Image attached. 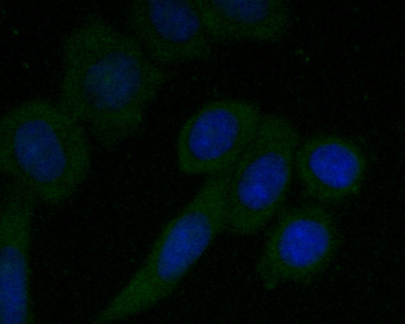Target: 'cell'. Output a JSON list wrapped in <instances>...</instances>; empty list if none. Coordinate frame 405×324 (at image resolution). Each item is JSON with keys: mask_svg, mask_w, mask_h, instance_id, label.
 Returning <instances> with one entry per match:
<instances>
[{"mask_svg": "<svg viewBox=\"0 0 405 324\" xmlns=\"http://www.w3.org/2000/svg\"><path fill=\"white\" fill-rule=\"evenodd\" d=\"M300 143V134L290 120L263 115L254 137L232 166L227 231L239 236L256 234L283 210Z\"/></svg>", "mask_w": 405, "mask_h": 324, "instance_id": "obj_4", "label": "cell"}, {"mask_svg": "<svg viewBox=\"0 0 405 324\" xmlns=\"http://www.w3.org/2000/svg\"><path fill=\"white\" fill-rule=\"evenodd\" d=\"M271 229L256 265L263 286L285 282L308 284L324 273L341 243L332 216L316 205L283 209Z\"/></svg>", "mask_w": 405, "mask_h": 324, "instance_id": "obj_5", "label": "cell"}, {"mask_svg": "<svg viewBox=\"0 0 405 324\" xmlns=\"http://www.w3.org/2000/svg\"><path fill=\"white\" fill-rule=\"evenodd\" d=\"M125 15L132 37L155 63L210 59V40L194 0H134Z\"/></svg>", "mask_w": 405, "mask_h": 324, "instance_id": "obj_7", "label": "cell"}, {"mask_svg": "<svg viewBox=\"0 0 405 324\" xmlns=\"http://www.w3.org/2000/svg\"><path fill=\"white\" fill-rule=\"evenodd\" d=\"M228 184L223 175H208L192 200L166 224L141 266L111 300L120 317L144 312L170 296L226 230Z\"/></svg>", "mask_w": 405, "mask_h": 324, "instance_id": "obj_3", "label": "cell"}, {"mask_svg": "<svg viewBox=\"0 0 405 324\" xmlns=\"http://www.w3.org/2000/svg\"><path fill=\"white\" fill-rule=\"evenodd\" d=\"M294 169L306 194L323 203H334L360 191L367 169L362 150L335 135L310 138L296 152Z\"/></svg>", "mask_w": 405, "mask_h": 324, "instance_id": "obj_9", "label": "cell"}, {"mask_svg": "<svg viewBox=\"0 0 405 324\" xmlns=\"http://www.w3.org/2000/svg\"><path fill=\"white\" fill-rule=\"evenodd\" d=\"M263 116L256 105L245 100L207 103L179 131L176 150L180 170L209 175L231 167L254 137Z\"/></svg>", "mask_w": 405, "mask_h": 324, "instance_id": "obj_6", "label": "cell"}, {"mask_svg": "<svg viewBox=\"0 0 405 324\" xmlns=\"http://www.w3.org/2000/svg\"><path fill=\"white\" fill-rule=\"evenodd\" d=\"M90 164L84 129L58 105L31 100L1 117V170L38 199L50 204L66 200L85 180Z\"/></svg>", "mask_w": 405, "mask_h": 324, "instance_id": "obj_2", "label": "cell"}, {"mask_svg": "<svg viewBox=\"0 0 405 324\" xmlns=\"http://www.w3.org/2000/svg\"><path fill=\"white\" fill-rule=\"evenodd\" d=\"M58 106L112 150L139 130L166 76L132 37L91 16L63 45Z\"/></svg>", "mask_w": 405, "mask_h": 324, "instance_id": "obj_1", "label": "cell"}, {"mask_svg": "<svg viewBox=\"0 0 405 324\" xmlns=\"http://www.w3.org/2000/svg\"><path fill=\"white\" fill-rule=\"evenodd\" d=\"M37 198L27 187L8 184L1 202L0 314L18 319L33 314L30 292V226Z\"/></svg>", "mask_w": 405, "mask_h": 324, "instance_id": "obj_8", "label": "cell"}, {"mask_svg": "<svg viewBox=\"0 0 405 324\" xmlns=\"http://www.w3.org/2000/svg\"><path fill=\"white\" fill-rule=\"evenodd\" d=\"M206 33L221 44L282 40L290 24L282 0H195Z\"/></svg>", "mask_w": 405, "mask_h": 324, "instance_id": "obj_10", "label": "cell"}]
</instances>
